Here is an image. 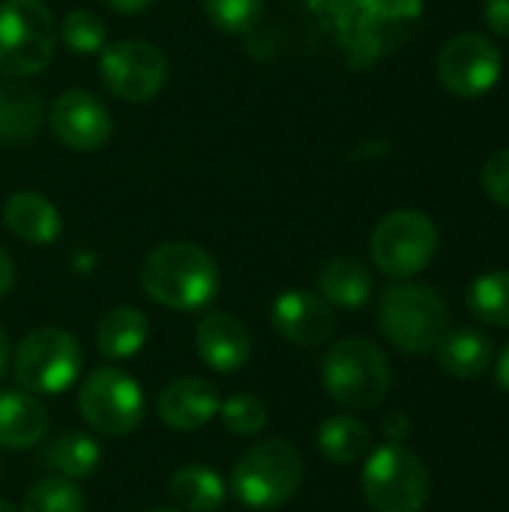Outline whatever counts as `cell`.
<instances>
[{
	"instance_id": "6da1fadb",
	"label": "cell",
	"mask_w": 509,
	"mask_h": 512,
	"mask_svg": "<svg viewBox=\"0 0 509 512\" xmlns=\"http://www.w3.org/2000/svg\"><path fill=\"white\" fill-rule=\"evenodd\" d=\"M315 15L333 30V36L357 57L360 66L390 51L396 33L411 27L423 0H306Z\"/></svg>"
},
{
	"instance_id": "7a4b0ae2",
	"label": "cell",
	"mask_w": 509,
	"mask_h": 512,
	"mask_svg": "<svg viewBox=\"0 0 509 512\" xmlns=\"http://www.w3.org/2000/svg\"><path fill=\"white\" fill-rule=\"evenodd\" d=\"M141 288L165 309L198 312L210 306L219 291V267L207 249L186 240H171L144 258Z\"/></svg>"
},
{
	"instance_id": "3957f363",
	"label": "cell",
	"mask_w": 509,
	"mask_h": 512,
	"mask_svg": "<svg viewBox=\"0 0 509 512\" xmlns=\"http://www.w3.org/2000/svg\"><path fill=\"white\" fill-rule=\"evenodd\" d=\"M321 378L336 405L348 411H369L384 402L393 372L387 354L375 342L351 336L327 351Z\"/></svg>"
},
{
	"instance_id": "277c9868",
	"label": "cell",
	"mask_w": 509,
	"mask_h": 512,
	"mask_svg": "<svg viewBox=\"0 0 509 512\" xmlns=\"http://www.w3.org/2000/svg\"><path fill=\"white\" fill-rule=\"evenodd\" d=\"M303 483V456L282 438L252 444L234 465L231 492L252 510H276L288 504Z\"/></svg>"
},
{
	"instance_id": "5b68a950",
	"label": "cell",
	"mask_w": 509,
	"mask_h": 512,
	"mask_svg": "<svg viewBox=\"0 0 509 512\" xmlns=\"http://www.w3.org/2000/svg\"><path fill=\"white\" fill-rule=\"evenodd\" d=\"M450 315L444 297L417 282H399L384 291L378 309V327L390 345L405 354L435 351L441 336L447 333Z\"/></svg>"
},
{
	"instance_id": "8992f818",
	"label": "cell",
	"mask_w": 509,
	"mask_h": 512,
	"mask_svg": "<svg viewBox=\"0 0 509 512\" xmlns=\"http://www.w3.org/2000/svg\"><path fill=\"white\" fill-rule=\"evenodd\" d=\"M57 45V24L45 0L0 3V72L27 78L42 72Z\"/></svg>"
},
{
	"instance_id": "52a82bcc",
	"label": "cell",
	"mask_w": 509,
	"mask_h": 512,
	"mask_svg": "<svg viewBox=\"0 0 509 512\" xmlns=\"http://www.w3.org/2000/svg\"><path fill=\"white\" fill-rule=\"evenodd\" d=\"M81 363L84 354L72 333L60 327H36L18 342L12 372L27 393L57 396L75 384Z\"/></svg>"
},
{
	"instance_id": "ba28073f",
	"label": "cell",
	"mask_w": 509,
	"mask_h": 512,
	"mask_svg": "<svg viewBox=\"0 0 509 512\" xmlns=\"http://www.w3.org/2000/svg\"><path fill=\"white\" fill-rule=\"evenodd\" d=\"M429 471L405 444H381L363 468V495L375 512H420L429 501Z\"/></svg>"
},
{
	"instance_id": "9c48e42d",
	"label": "cell",
	"mask_w": 509,
	"mask_h": 512,
	"mask_svg": "<svg viewBox=\"0 0 509 512\" xmlns=\"http://www.w3.org/2000/svg\"><path fill=\"white\" fill-rule=\"evenodd\" d=\"M369 252L381 273L411 279L432 264L438 252V228L423 210H393L375 225Z\"/></svg>"
},
{
	"instance_id": "30bf717a",
	"label": "cell",
	"mask_w": 509,
	"mask_h": 512,
	"mask_svg": "<svg viewBox=\"0 0 509 512\" xmlns=\"http://www.w3.org/2000/svg\"><path fill=\"white\" fill-rule=\"evenodd\" d=\"M78 411L93 432L120 438L138 429L144 417V396L126 372L102 366L84 378L78 390Z\"/></svg>"
},
{
	"instance_id": "8fae6325",
	"label": "cell",
	"mask_w": 509,
	"mask_h": 512,
	"mask_svg": "<svg viewBox=\"0 0 509 512\" xmlns=\"http://www.w3.org/2000/svg\"><path fill=\"white\" fill-rule=\"evenodd\" d=\"M99 81L123 102H150L168 81V60L153 42L120 39L99 51Z\"/></svg>"
},
{
	"instance_id": "7c38bea8",
	"label": "cell",
	"mask_w": 509,
	"mask_h": 512,
	"mask_svg": "<svg viewBox=\"0 0 509 512\" xmlns=\"http://www.w3.org/2000/svg\"><path fill=\"white\" fill-rule=\"evenodd\" d=\"M504 69L498 45L483 33H459L438 54V81L456 99L486 96Z\"/></svg>"
},
{
	"instance_id": "4fadbf2b",
	"label": "cell",
	"mask_w": 509,
	"mask_h": 512,
	"mask_svg": "<svg viewBox=\"0 0 509 512\" xmlns=\"http://www.w3.org/2000/svg\"><path fill=\"white\" fill-rule=\"evenodd\" d=\"M51 132L69 150H99L111 138V111L90 90H66L51 105Z\"/></svg>"
},
{
	"instance_id": "5bb4252c",
	"label": "cell",
	"mask_w": 509,
	"mask_h": 512,
	"mask_svg": "<svg viewBox=\"0 0 509 512\" xmlns=\"http://www.w3.org/2000/svg\"><path fill=\"white\" fill-rule=\"evenodd\" d=\"M270 321H273V330L291 342V345H300V348H315V345H324L333 333H336V315H333V306L321 297V294H312V291H285L273 300V309H270Z\"/></svg>"
},
{
	"instance_id": "9a60e30c",
	"label": "cell",
	"mask_w": 509,
	"mask_h": 512,
	"mask_svg": "<svg viewBox=\"0 0 509 512\" xmlns=\"http://www.w3.org/2000/svg\"><path fill=\"white\" fill-rule=\"evenodd\" d=\"M219 390L207 378H174L156 396L159 420L174 432H195L204 429L219 414Z\"/></svg>"
},
{
	"instance_id": "2e32d148",
	"label": "cell",
	"mask_w": 509,
	"mask_h": 512,
	"mask_svg": "<svg viewBox=\"0 0 509 512\" xmlns=\"http://www.w3.org/2000/svg\"><path fill=\"white\" fill-rule=\"evenodd\" d=\"M195 351L213 372L234 375L252 357V336L240 318L228 312H207L195 330Z\"/></svg>"
},
{
	"instance_id": "e0dca14e",
	"label": "cell",
	"mask_w": 509,
	"mask_h": 512,
	"mask_svg": "<svg viewBox=\"0 0 509 512\" xmlns=\"http://www.w3.org/2000/svg\"><path fill=\"white\" fill-rule=\"evenodd\" d=\"M48 435V411L27 390H0V447L27 450Z\"/></svg>"
},
{
	"instance_id": "ac0fdd59",
	"label": "cell",
	"mask_w": 509,
	"mask_h": 512,
	"mask_svg": "<svg viewBox=\"0 0 509 512\" xmlns=\"http://www.w3.org/2000/svg\"><path fill=\"white\" fill-rule=\"evenodd\" d=\"M3 225L30 246H48L63 231L57 207L39 192H12L3 204Z\"/></svg>"
},
{
	"instance_id": "d6986e66",
	"label": "cell",
	"mask_w": 509,
	"mask_h": 512,
	"mask_svg": "<svg viewBox=\"0 0 509 512\" xmlns=\"http://www.w3.org/2000/svg\"><path fill=\"white\" fill-rule=\"evenodd\" d=\"M435 354H438V366L450 378L468 381V378H480L492 366L495 348L486 333L462 327V330H447L435 345Z\"/></svg>"
},
{
	"instance_id": "ffe728a7",
	"label": "cell",
	"mask_w": 509,
	"mask_h": 512,
	"mask_svg": "<svg viewBox=\"0 0 509 512\" xmlns=\"http://www.w3.org/2000/svg\"><path fill=\"white\" fill-rule=\"evenodd\" d=\"M318 294L339 309H360L372 297V273L360 258L339 255L318 270Z\"/></svg>"
},
{
	"instance_id": "44dd1931",
	"label": "cell",
	"mask_w": 509,
	"mask_h": 512,
	"mask_svg": "<svg viewBox=\"0 0 509 512\" xmlns=\"http://www.w3.org/2000/svg\"><path fill=\"white\" fill-rule=\"evenodd\" d=\"M150 336V321L135 306L111 309L96 327V348L105 360H129L135 357Z\"/></svg>"
},
{
	"instance_id": "7402d4cb",
	"label": "cell",
	"mask_w": 509,
	"mask_h": 512,
	"mask_svg": "<svg viewBox=\"0 0 509 512\" xmlns=\"http://www.w3.org/2000/svg\"><path fill=\"white\" fill-rule=\"evenodd\" d=\"M99 459H102L99 444L84 432H63V435L51 438L39 453V462L48 471H54L57 477H66V480L90 477L96 471Z\"/></svg>"
},
{
	"instance_id": "603a6c76",
	"label": "cell",
	"mask_w": 509,
	"mask_h": 512,
	"mask_svg": "<svg viewBox=\"0 0 509 512\" xmlns=\"http://www.w3.org/2000/svg\"><path fill=\"white\" fill-rule=\"evenodd\" d=\"M168 489L183 512H216L225 504V480L207 465H186L174 471Z\"/></svg>"
},
{
	"instance_id": "cb8c5ba5",
	"label": "cell",
	"mask_w": 509,
	"mask_h": 512,
	"mask_svg": "<svg viewBox=\"0 0 509 512\" xmlns=\"http://www.w3.org/2000/svg\"><path fill=\"white\" fill-rule=\"evenodd\" d=\"M369 447H372V432L348 414L327 417L318 426V450L333 465H351L363 459Z\"/></svg>"
},
{
	"instance_id": "d4e9b609",
	"label": "cell",
	"mask_w": 509,
	"mask_h": 512,
	"mask_svg": "<svg viewBox=\"0 0 509 512\" xmlns=\"http://www.w3.org/2000/svg\"><path fill=\"white\" fill-rule=\"evenodd\" d=\"M42 123V102L33 90L0 84V141L24 144Z\"/></svg>"
},
{
	"instance_id": "484cf974",
	"label": "cell",
	"mask_w": 509,
	"mask_h": 512,
	"mask_svg": "<svg viewBox=\"0 0 509 512\" xmlns=\"http://www.w3.org/2000/svg\"><path fill=\"white\" fill-rule=\"evenodd\" d=\"M468 309L480 324L509 330V270L483 273L468 288Z\"/></svg>"
},
{
	"instance_id": "4316f807",
	"label": "cell",
	"mask_w": 509,
	"mask_h": 512,
	"mask_svg": "<svg viewBox=\"0 0 509 512\" xmlns=\"http://www.w3.org/2000/svg\"><path fill=\"white\" fill-rule=\"evenodd\" d=\"M21 512H84V495L66 477H45L30 486Z\"/></svg>"
},
{
	"instance_id": "83f0119b",
	"label": "cell",
	"mask_w": 509,
	"mask_h": 512,
	"mask_svg": "<svg viewBox=\"0 0 509 512\" xmlns=\"http://www.w3.org/2000/svg\"><path fill=\"white\" fill-rule=\"evenodd\" d=\"M105 39H108L105 21L90 9H72L60 21V42L72 54H96L105 48Z\"/></svg>"
},
{
	"instance_id": "f1b7e54d",
	"label": "cell",
	"mask_w": 509,
	"mask_h": 512,
	"mask_svg": "<svg viewBox=\"0 0 509 512\" xmlns=\"http://www.w3.org/2000/svg\"><path fill=\"white\" fill-rule=\"evenodd\" d=\"M222 426L237 438H252L267 426V405L255 393H234L219 405Z\"/></svg>"
},
{
	"instance_id": "f546056e",
	"label": "cell",
	"mask_w": 509,
	"mask_h": 512,
	"mask_svg": "<svg viewBox=\"0 0 509 512\" xmlns=\"http://www.w3.org/2000/svg\"><path fill=\"white\" fill-rule=\"evenodd\" d=\"M201 6L225 33H249L264 18V0H201Z\"/></svg>"
},
{
	"instance_id": "4dcf8cb0",
	"label": "cell",
	"mask_w": 509,
	"mask_h": 512,
	"mask_svg": "<svg viewBox=\"0 0 509 512\" xmlns=\"http://www.w3.org/2000/svg\"><path fill=\"white\" fill-rule=\"evenodd\" d=\"M480 183H483V192L498 204L509 210V147L504 150H495L486 165H483V174H480Z\"/></svg>"
},
{
	"instance_id": "1f68e13d",
	"label": "cell",
	"mask_w": 509,
	"mask_h": 512,
	"mask_svg": "<svg viewBox=\"0 0 509 512\" xmlns=\"http://www.w3.org/2000/svg\"><path fill=\"white\" fill-rule=\"evenodd\" d=\"M483 18H486L489 30H492L495 36L509 39V0H486Z\"/></svg>"
},
{
	"instance_id": "d6a6232c",
	"label": "cell",
	"mask_w": 509,
	"mask_h": 512,
	"mask_svg": "<svg viewBox=\"0 0 509 512\" xmlns=\"http://www.w3.org/2000/svg\"><path fill=\"white\" fill-rule=\"evenodd\" d=\"M384 438H387V444H405L411 438V420H408V414L393 411L384 420Z\"/></svg>"
},
{
	"instance_id": "836d02e7",
	"label": "cell",
	"mask_w": 509,
	"mask_h": 512,
	"mask_svg": "<svg viewBox=\"0 0 509 512\" xmlns=\"http://www.w3.org/2000/svg\"><path fill=\"white\" fill-rule=\"evenodd\" d=\"M15 285V264L9 258V252L0 246V297H6Z\"/></svg>"
},
{
	"instance_id": "e575fe53",
	"label": "cell",
	"mask_w": 509,
	"mask_h": 512,
	"mask_svg": "<svg viewBox=\"0 0 509 512\" xmlns=\"http://www.w3.org/2000/svg\"><path fill=\"white\" fill-rule=\"evenodd\" d=\"M156 0H105V6L108 9H114V12H120V15H135V12H144V9H150Z\"/></svg>"
},
{
	"instance_id": "d590c367",
	"label": "cell",
	"mask_w": 509,
	"mask_h": 512,
	"mask_svg": "<svg viewBox=\"0 0 509 512\" xmlns=\"http://www.w3.org/2000/svg\"><path fill=\"white\" fill-rule=\"evenodd\" d=\"M498 384H501V390L504 393H509V342H507V348L501 351V360H498Z\"/></svg>"
},
{
	"instance_id": "8d00e7d4",
	"label": "cell",
	"mask_w": 509,
	"mask_h": 512,
	"mask_svg": "<svg viewBox=\"0 0 509 512\" xmlns=\"http://www.w3.org/2000/svg\"><path fill=\"white\" fill-rule=\"evenodd\" d=\"M6 363H9V339H6V333H3V327H0V378H3V372H6Z\"/></svg>"
},
{
	"instance_id": "74e56055",
	"label": "cell",
	"mask_w": 509,
	"mask_h": 512,
	"mask_svg": "<svg viewBox=\"0 0 509 512\" xmlns=\"http://www.w3.org/2000/svg\"><path fill=\"white\" fill-rule=\"evenodd\" d=\"M0 512H21L15 504H9V501H0Z\"/></svg>"
},
{
	"instance_id": "f35d334b",
	"label": "cell",
	"mask_w": 509,
	"mask_h": 512,
	"mask_svg": "<svg viewBox=\"0 0 509 512\" xmlns=\"http://www.w3.org/2000/svg\"><path fill=\"white\" fill-rule=\"evenodd\" d=\"M150 512H183V510H171V507H159V510H150Z\"/></svg>"
}]
</instances>
